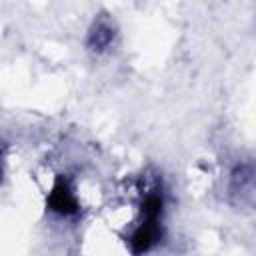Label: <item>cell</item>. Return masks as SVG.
<instances>
[{"instance_id":"cell-4","label":"cell","mask_w":256,"mask_h":256,"mask_svg":"<svg viewBox=\"0 0 256 256\" xmlns=\"http://www.w3.org/2000/svg\"><path fill=\"white\" fill-rule=\"evenodd\" d=\"M2 174H4V156H2V148H0V180H2Z\"/></svg>"},{"instance_id":"cell-2","label":"cell","mask_w":256,"mask_h":256,"mask_svg":"<svg viewBox=\"0 0 256 256\" xmlns=\"http://www.w3.org/2000/svg\"><path fill=\"white\" fill-rule=\"evenodd\" d=\"M116 40H118V26H116L114 18L108 16V14H98L92 20V24L88 28V34H86L88 52H92L96 56L106 54L108 50H112Z\"/></svg>"},{"instance_id":"cell-1","label":"cell","mask_w":256,"mask_h":256,"mask_svg":"<svg viewBox=\"0 0 256 256\" xmlns=\"http://www.w3.org/2000/svg\"><path fill=\"white\" fill-rule=\"evenodd\" d=\"M46 206L50 212H54L60 218H74L80 214V200H78L76 190L68 178H64V176L56 178V182L52 184V188L48 192Z\"/></svg>"},{"instance_id":"cell-3","label":"cell","mask_w":256,"mask_h":256,"mask_svg":"<svg viewBox=\"0 0 256 256\" xmlns=\"http://www.w3.org/2000/svg\"><path fill=\"white\" fill-rule=\"evenodd\" d=\"M228 192L238 204H252L254 198V166L250 162H240L230 170Z\"/></svg>"}]
</instances>
